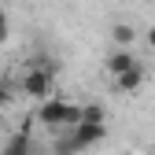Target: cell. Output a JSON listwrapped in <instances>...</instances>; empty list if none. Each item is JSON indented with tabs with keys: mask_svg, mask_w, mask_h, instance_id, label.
Instances as JSON below:
<instances>
[{
	"mask_svg": "<svg viewBox=\"0 0 155 155\" xmlns=\"http://www.w3.org/2000/svg\"><path fill=\"white\" fill-rule=\"evenodd\" d=\"M22 92L30 96V100H48L52 96V67H33L26 78H22Z\"/></svg>",
	"mask_w": 155,
	"mask_h": 155,
	"instance_id": "1",
	"label": "cell"
},
{
	"mask_svg": "<svg viewBox=\"0 0 155 155\" xmlns=\"http://www.w3.org/2000/svg\"><path fill=\"white\" fill-rule=\"evenodd\" d=\"M107 137V122H78L70 129V140L78 144V151H85V148H96Z\"/></svg>",
	"mask_w": 155,
	"mask_h": 155,
	"instance_id": "2",
	"label": "cell"
},
{
	"mask_svg": "<svg viewBox=\"0 0 155 155\" xmlns=\"http://www.w3.org/2000/svg\"><path fill=\"white\" fill-rule=\"evenodd\" d=\"M63 111H67V100L48 96V100H41V107H37V118L45 126H63Z\"/></svg>",
	"mask_w": 155,
	"mask_h": 155,
	"instance_id": "3",
	"label": "cell"
},
{
	"mask_svg": "<svg viewBox=\"0 0 155 155\" xmlns=\"http://www.w3.org/2000/svg\"><path fill=\"white\" fill-rule=\"evenodd\" d=\"M104 67H107V74H111V78H118V74H126V70L137 67V55H133L129 48H118V52H111L107 59H104Z\"/></svg>",
	"mask_w": 155,
	"mask_h": 155,
	"instance_id": "4",
	"label": "cell"
},
{
	"mask_svg": "<svg viewBox=\"0 0 155 155\" xmlns=\"http://www.w3.org/2000/svg\"><path fill=\"white\" fill-rule=\"evenodd\" d=\"M114 81H118V89H122V92H137V89L144 85V67L137 63L133 70H126V74H118V78H114Z\"/></svg>",
	"mask_w": 155,
	"mask_h": 155,
	"instance_id": "5",
	"label": "cell"
},
{
	"mask_svg": "<svg viewBox=\"0 0 155 155\" xmlns=\"http://www.w3.org/2000/svg\"><path fill=\"white\" fill-rule=\"evenodd\" d=\"M0 155H30V133H11L0 148Z\"/></svg>",
	"mask_w": 155,
	"mask_h": 155,
	"instance_id": "6",
	"label": "cell"
},
{
	"mask_svg": "<svg viewBox=\"0 0 155 155\" xmlns=\"http://www.w3.org/2000/svg\"><path fill=\"white\" fill-rule=\"evenodd\" d=\"M111 37H114L118 48H129L133 41H137V30H133L129 22H114V26H111Z\"/></svg>",
	"mask_w": 155,
	"mask_h": 155,
	"instance_id": "7",
	"label": "cell"
},
{
	"mask_svg": "<svg viewBox=\"0 0 155 155\" xmlns=\"http://www.w3.org/2000/svg\"><path fill=\"white\" fill-rule=\"evenodd\" d=\"M78 122H81V107H78V104H67V111H63V126H78Z\"/></svg>",
	"mask_w": 155,
	"mask_h": 155,
	"instance_id": "8",
	"label": "cell"
},
{
	"mask_svg": "<svg viewBox=\"0 0 155 155\" xmlns=\"http://www.w3.org/2000/svg\"><path fill=\"white\" fill-rule=\"evenodd\" d=\"M55 155H78V144L70 140V133H67V137H59V140H55Z\"/></svg>",
	"mask_w": 155,
	"mask_h": 155,
	"instance_id": "9",
	"label": "cell"
},
{
	"mask_svg": "<svg viewBox=\"0 0 155 155\" xmlns=\"http://www.w3.org/2000/svg\"><path fill=\"white\" fill-rule=\"evenodd\" d=\"M8 41V15H4V8H0V45Z\"/></svg>",
	"mask_w": 155,
	"mask_h": 155,
	"instance_id": "10",
	"label": "cell"
},
{
	"mask_svg": "<svg viewBox=\"0 0 155 155\" xmlns=\"http://www.w3.org/2000/svg\"><path fill=\"white\" fill-rule=\"evenodd\" d=\"M8 96H11V92H8V85L0 81V104H8Z\"/></svg>",
	"mask_w": 155,
	"mask_h": 155,
	"instance_id": "11",
	"label": "cell"
},
{
	"mask_svg": "<svg viewBox=\"0 0 155 155\" xmlns=\"http://www.w3.org/2000/svg\"><path fill=\"white\" fill-rule=\"evenodd\" d=\"M148 48H151V52H155V26H151V30H148Z\"/></svg>",
	"mask_w": 155,
	"mask_h": 155,
	"instance_id": "12",
	"label": "cell"
}]
</instances>
